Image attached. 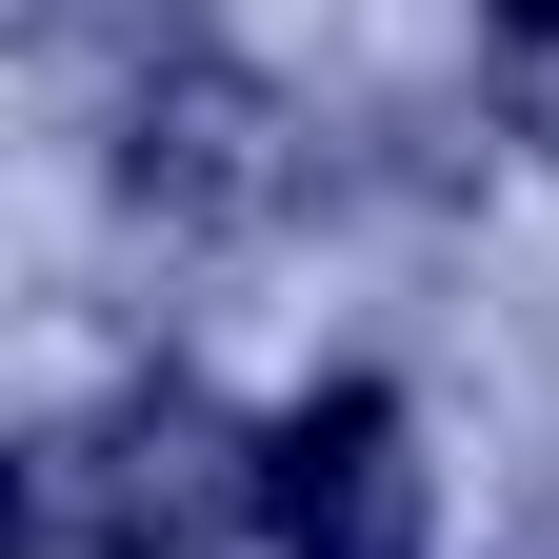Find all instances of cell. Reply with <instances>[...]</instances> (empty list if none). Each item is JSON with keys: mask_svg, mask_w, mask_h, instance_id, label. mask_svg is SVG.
Masks as SVG:
<instances>
[{"mask_svg": "<svg viewBox=\"0 0 559 559\" xmlns=\"http://www.w3.org/2000/svg\"><path fill=\"white\" fill-rule=\"evenodd\" d=\"M260 460H280V440H240L200 380H140V400H100L81 440L40 460V500H60L81 559H221V539L260 520Z\"/></svg>", "mask_w": 559, "mask_h": 559, "instance_id": "cell-1", "label": "cell"}, {"mask_svg": "<svg viewBox=\"0 0 559 559\" xmlns=\"http://www.w3.org/2000/svg\"><path fill=\"white\" fill-rule=\"evenodd\" d=\"M260 520H280V559H419V440H400V400L320 380L280 419V460H260Z\"/></svg>", "mask_w": 559, "mask_h": 559, "instance_id": "cell-2", "label": "cell"}, {"mask_svg": "<svg viewBox=\"0 0 559 559\" xmlns=\"http://www.w3.org/2000/svg\"><path fill=\"white\" fill-rule=\"evenodd\" d=\"M120 180L160 200V221H280V200H300V120L260 81H221V60H160L140 120H120Z\"/></svg>", "mask_w": 559, "mask_h": 559, "instance_id": "cell-3", "label": "cell"}, {"mask_svg": "<svg viewBox=\"0 0 559 559\" xmlns=\"http://www.w3.org/2000/svg\"><path fill=\"white\" fill-rule=\"evenodd\" d=\"M479 81H500V120H520V140H559V0H500Z\"/></svg>", "mask_w": 559, "mask_h": 559, "instance_id": "cell-4", "label": "cell"}]
</instances>
